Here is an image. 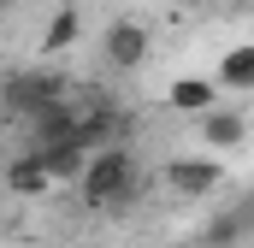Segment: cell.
I'll return each instance as SVG.
<instances>
[{"label": "cell", "mask_w": 254, "mask_h": 248, "mask_svg": "<svg viewBox=\"0 0 254 248\" xmlns=\"http://www.w3.org/2000/svg\"><path fill=\"white\" fill-rule=\"evenodd\" d=\"M0 178H6V189H12L18 201H36V195H48V189H54V184H48V166H42V154H36V148H30V154H12Z\"/></svg>", "instance_id": "52a82bcc"}, {"label": "cell", "mask_w": 254, "mask_h": 248, "mask_svg": "<svg viewBox=\"0 0 254 248\" xmlns=\"http://www.w3.org/2000/svg\"><path fill=\"white\" fill-rule=\"evenodd\" d=\"M148 24H136V18H113L107 24V36H101V60L113 65V71H142L148 65Z\"/></svg>", "instance_id": "277c9868"}, {"label": "cell", "mask_w": 254, "mask_h": 248, "mask_svg": "<svg viewBox=\"0 0 254 248\" xmlns=\"http://www.w3.org/2000/svg\"><path fill=\"white\" fill-rule=\"evenodd\" d=\"M136 154H130V142L119 148H101V154H89L83 160V178H77V195H83V207H125L130 195H136Z\"/></svg>", "instance_id": "7a4b0ae2"}, {"label": "cell", "mask_w": 254, "mask_h": 248, "mask_svg": "<svg viewBox=\"0 0 254 248\" xmlns=\"http://www.w3.org/2000/svg\"><path fill=\"white\" fill-rule=\"evenodd\" d=\"M166 189L184 195V201H207V195L225 189V166H219L213 154H184V160L166 166Z\"/></svg>", "instance_id": "3957f363"}, {"label": "cell", "mask_w": 254, "mask_h": 248, "mask_svg": "<svg viewBox=\"0 0 254 248\" xmlns=\"http://www.w3.org/2000/svg\"><path fill=\"white\" fill-rule=\"evenodd\" d=\"M207 107H219V89H213V77H172V83H166V113L201 119Z\"/></svg>", "instance_id": "8992f818"}, {"label": "cell", "mask_w": 254, "mask_h": 248, "mask_svg": "<svg viewBox=\"0 0 254 248\" xmlns=\"http://www.w3.org/2000/svg\"><path fill=\"white\" fill-rule=\"evenodd\" d=\"M213 89H237V95H249V89H254V48H249V42H237V48L219 54Z\"/></svg>", "instance_id": "9c48e42d"}, {"label": "cell", "mask_w": 254, "mask_h": 248, "mask_svg": "<svg viewBox=\"0 0 254 248\" xmlns=\"http://www.w3.org/2000/svg\"><path fill=\"white\" fill-rule=\"evenodd\" d=\"M6 6H12V0H0V12H6Z\"/></svg>", "instance_id": "7c38bea8"}, {"label": "cell", "mask_w": 254, "mask_h": 248, "mask_svg": "<svg viewBox=\"0 0 254 248\" xmlns=\"http://www.w3.org/2000/svg\"><path fill=\"white\" fill-rule=\"evenodd\" d=\"M36 154H42V166H48V184H77V178H83V160H89L77 142H60V148H36Z\"/></svg>", "instance_id": "8fae6325"}, {"label": "cell", "mask_w": 254, "mask_h": 248, "mask_svg": "<svg viewBox=\"0 0 254 248\" xmlns=\"http://www.w3.org/2000/svg\"><path fill=\"white\" fill-rule=\"evenodd\" d=\"M65 101H77L65 71L36 65V71H12V77H0V113L18 119V124H36L48 107H65Z\"/></svg>", "instance_id": "6da1fadb"}, {"label": "cell", "mask_w": 254, "mask_h": 248, "mask_svg": "<svg viewBox=\"0 0 254 248\" xmlns=\"http://www.w3.org/2000/svg\"><path fill=\"white\" fill-rule=\"evenodd\" d=\"M243 237H249V201H231V207H219V213L207 219L201 248H237Z\"/></svg>", "instance_id": "ba28073f"}, {"label": "cell", "mask_w": 254, "mask_h": 248, "mask_svg": "<svg viewBox=\"0 0 254 248\" xmlns=\"http://www.w3.org/2000/svg\"><path fill=\"white\" fill-rule=\"evenodd\" d=\"M101 248H113V243H101Z\"/></svg>", "instance_id": "4fadbf2b"}, {"label": "cell", "mask_w": 254, "mask_h": 248, "mask_svg": "<svg viewBox=\"0 0 254 248\" xmlns=\"http://www.w3.org/2000/svg\"><path fill=\"white\" fill-rule=\"evenodd\" d=\"M195 130H201V148L213 154V148H243L249 142V113L243 107H207L201 119H195Z\"/></svg>", "instance_id": "5b68a950"}, {"label": "cell", "mask_w": 254, "mask_h": 248, "mask_svg": "<svg viewBox=\"0 0 254 248\" xmlns=\"http://www.w3.org/2000/svg\"><path fill=\"white\" fill-rule=\"evenodd\" d=\"M77 36H83V12L77 6H60L54 18H48V30H42V60H54V54H65V48H77Z\"/></svg>", "instance_id": "30bf717a"}]
</instances>
